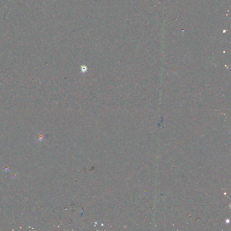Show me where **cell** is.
Wrapping results in <instances>:
<instances>
[{
  "label": "cell",
  "instance_id": "cell-1",
  "mask_svg": "<svg viewBox=\"0 0 231 231\" xmlns=\"http://www.w3.org/2000/svg\"><path fill=\"white\" fill-rule=\"evenodd\" d=\"M88 70L87 66L86 65H82L81 66V72L82 73H86Z\"/></svg>",
  "mask_w": 231,
  "mask_h": 231
}]
</instances>
